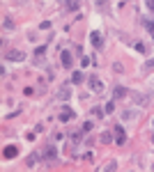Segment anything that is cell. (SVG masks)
<instances>
[{
    "label": "cell",
    "instance_id": "cell-19",
    "mask_svg": "<svg viewBox=\"0 0 154 172\" xmlns=\"http://www.w3.org/2000/svg\"><path fill=\"white\" fill-rule=\"evenodd\" d=\"M2 25H5V28H9V30H12V28H14V21H12V19H9V16H5V21H2Z\"/></svg>",
    "mask_w": 154,
    "mask_h": 172
},
{
    "label": "cell",
    "instance_id": "cell-6",
    "mask_svg": "<svg viewBox=\"0 0 154 172\" xmlns=\"http://www.w3.org/2000/svg\"><path fill=\"white\" fill-rule=\"evenodd\" d=\"M74 117H76V112H74L72 108H69V106H64V108H62V112H60V117H58V120H60V122H69V120H74Z\"/></svg>",
    "mask_w": 154,
    "mask_h": 172
},
{
    "label": "cell",
    "instance_id": "cell-15",
    "mask_svg": "<svg viewBox=\"0 0 154 172\" xmlns=\"http://www.w3.org/2000/svg\"><path fill=\"white\" fill-rule=\"evenodd\" d=\"M113 140V133H108V131H104L101 133V142H106V145H108V142Z\"/></svg>",
    "mask_w": 154,
    "mask_h": 172
},
{
    "label": "cell",
    "instance_id": "cell-8",
    "mask_svg": "<svg viewBox=\"0 0 154 172\" xmlns=\"http://www.w3.org/2000/svg\"><path fill=\"white\" fill-rule=\"evenodd\" d=\"M5 57H7V60H12V62H21V60H23V53H21V51H9Z\"/></svg>",
    "mask_w": 154,
    "mask_h": 172
},
{
    "label": "cell",
    "instance_id": "cell-5",
    "mask_svg": "<svg viewBox=\"0 0 154 172\" xmlns=\"http://www.w3.org/2000/svg\"><path fill=\"white\" fill-rule=\"evenodd\" d=\"M60 62H62V67H64V69H72V64H74L72 53H69V51H62V53H60Z\"/></svg>",
    "mask_w": 154,
    "mask_h": 172
},
{
    "label": "cell",
    "instance_id": "cell-20",
    "mask_svg": "<svg viewBox=\"0 0 154 172\" xmlns=\"http://www.w3.org/2000/svg\"><path fill=\"white\" fill-rule=\"evenodd\" d=\"M104 112H106V110H101V108H92V115H94V117H104Z\"/></svg>",
    "mask_w": 154,
    "mask_h": 172
},
{
    "label": "cell",
    "instance_id": "cell-11",
    "mask_svg": "<svg viewBox=\"0 0 154 172\" xmlns=\"http://www.w3.org/2000/svg\"><path fill=\"white\" fill-rule=\"evenodd\" d=\"M113 92H115V94H113L115 99H122V97H127V87H122V85H117Z\"/></svg>",
    "mask_w": 154,
    "mask_h": 172
},
{
    "label": "cell",
    "instance_id": "cell-24",
    "mask_svg": "<svg viewBox=\"0 0 154 172\" xmlns=\"http://www.w3.org/2000/svg\"><path fill=\"white\" fill-rule=\"evenodd\" d=\"M145 5H147V9L154 14V0H145Z\"/></svg>",
    "mask_w": 154,
    "mask_h": 172
},
{
    "label": "cell",
    "instance_id": "cell-18",
    "mask_svg": "<svg viewBox=\"0 0 154 172\" xmlns=\"http://www.w3.org/2000/svg\"><path fill=\"white\" fill-rule=\"evenodd\" d=\"M133 48L138 51V53H145V44H143V41H136V44H133Z\"/></svg>",
    "mask_w": 154,
    "mask_h": 172
},
{
    "label": "cell",
    "instance_id": "cell-13",
    "mask_svg": "<svg viewBox=\"0 0 154 172\" xmlns=\"http://www.w3.org/2000/svg\"><path fill=\"white\" fill-rule=\"evenodd\" d=\"M72 83H74V85H81V83H83V71H76V74L72 76Z\"/></svg>",
    "mask_w": 154,
    "mask_h": 172
},
{
    "label": "cell",
    "instance_id": "cell-25",
    "mask_svg": "<svg viewBox=\"0 0 154 172\" xmlns=\"http://www.w3.org/2000/svg\"><path fill=\"white\" fill-rule=\"evenodd\" d=\"M145 69H154V57H150V60L145 62Z\"/></svg>",
    "mask_w": 154,
    "mask_h": 172
},
{
    "label": "cell",
    "instance_id": "cell-2",
    "mask_svg": "<svg viewBox=\"0 0 154 172\" xmlns=\"http://www.w3.org/2000/svg\"><path fill=\"white\" fill-rule=\"evenodd\" d=\"M113 138H115L117 145H124V142H127V133H124V126H122V124L113 126Z\"/></svg>",
    "mask_w": 154,
    "mask_h": 172
},
{
    "label": "cell",
    "instance_id": "cell-12",
    "mask_svg": "<svg viewBox=\"0 0 154 172\" xmlns=\"http://www.w3.org/2000/svg\"><path fill=\"white\" fill-rule=\"evenodd\" d=\"M69 94H72V92H69V85H62L60 92H58V97H60V99H69Z\"/></svg>",
    "mask_w": 154,
    "mask_h": 172
},
{
    "label": "cell",
    "instance_id": "cell-1",
    "mask_svg": "<svg viewBox=\"0 0 154 172\" xmlns=\"http://www.w3.org/2000/svg\"><path fill=\"white\" fill-rule=\"evenodd\" d=\"M87 83H90V90H92L94 94H101V92H104V83H101V78H99L97 74H92Z\"/></svg>",
    "mask_w": 154,
    "mask_h": 172
},
{
    "label": "cell",
    "instance_id": "cell-21",
    "mask_svg": "<svg viewBox=\"0 0 154 172\" xmlns=\"http://www.w3.org/2000/svg\"><path fill=\"white\" fill-rule=\"evenodd\" d=\"M35 163H37V156H35V154H32V156L28 158V168H35Z\"/></svg>",
    "mask_w": 154,
    "mask_h": 172
},
{
    "label": "cell",
    "instance_id": "cell-26",
    "mask_svg": "<svg viewBox=\"0 0 154 172\" xmlns=\"http://www.w3.org/2000/svg\"><path fill=\"white\" fill-rule=\"evenodd\" d=\"M39 28H41V30H49V28H51V21H44V23H41Z\"/></svg>",
    "mask_w": 154,
    "mask_h": 172
},
{
    "label": "cell",
    "instance_id": "cell-23",
    "mask_svg": "<svg viewBox=\"0 0 154 172\" xmlns=\"http://www.w3.org/2000/svg\"><path fill=\"white\" fill-rule=\"evenodd\" d=\"M41 53H46V46H37L35 48V55H41Z\"/></svg>",
    "mask_w": 154,
    "mask_h": 172
},
{
    "label": "cell",
    "instance_id": "cell-27",
    "mask_svg": "<svg viewBox=\"0 0 154 172\" xmlns=\"http://www.w3.org/2000/svg\"><path fill=\"white\" fill-rule=\"evenodd\" d=\"M115 168H117V163H115V161H110L108 165H106V170H115Z\"/></svg>",
    "mask_w": 154,
    "mask_h": 172
},
{
    "label": "cell",
    "instance_id": "cell-14",
    "mask_svg": "<svg viewBox=\"0 0 154 172\" xmlns=\"http://www.w3.org/2000/svg\"><path fill=\"white\" fill-rule=\"evenodd\" d=\"M136 115H138L136 110H124V112H122V117H124V120H133Z\"/></svg>",
    "mask_w": 154,
    "mask_h": 172
},
{
    "label": "cell",
    "instance_id": "cell-9",
    "mask_svg": "<svg viewBox=\"0 0 154 172\" xmlns=\"http://www.w3.org/2000/svg\"><path fill=\"white\" fill-rule=\"evenodd\" d=\"M64 7H67L69 11H76L81 7V2H78V0H64Z\"/></svg>",
    "mask_w": 154,
    "mask_h": 172
},
{
    "label": "cell",
    "instance_id": "cell-10",
    "mask_svg": "<svg viewBox=\"0 0 154 172\" xmlns=\"http://www.w3.org/2000/svg\"><path fill=\"white\" fill-rule=\"evenodd\" d=\"M143 25L147 28V32L154 37V19H143Z\"/></svg>",
    "mask_w": 154,
    "mask_h": 172
},
{
    "label": "cell",
    "instance_id": "cell-17",
    "mask_svg": "<svg viewBox=\"0 0 154 172\" xmlns=\"http://www.w3.org/2000/svg\"><path fill=\"white\" fill-rule=\"evenodd\" d=\"M104 110L106 112H115V101H108V103L104 106Z\"/></svg>",
    "mask_w": 154,
    "mask_h": 172
},
{
    "label": "cell",
    "instance_id": "cell-7",
    "mask_svg": "<svg viewBox=\"0 0 154 172\" xmlns=\"http://www.w3.org/2000/svg\"><path fill=\"white\" fill-rule=\"evenodd\" d=\"M16 154H19L16 145H7V147L2 149V156H5V158H16Z\"/></svg>",
    "mask_w": 154,
    "mask_h": 172
},
{
    "label": "cell",
    "instance_id": "cell-16",
    "mask_svg": "<svg viewBox=\"0 0 154 172\" xmlns=\"http://www.w3.org/2000/svg\"><path fill=\"white\" fill-rule=\"evenodd\" d=\"M92 129H94V124H92V122H83V133H90Z\"/></svg>",
    "mask_w": 154,
    "mask_h": 172
},
{
    "label": "cell",
    "instance_id": "cell-4",
    "mask_svg": "<svg viewBox=\"0 0 154 172\" xmlns=\"http://www.w3.org/2000/svg\"><path fill=\"white\" fill-rule=\"evenodd\" d=\"M90 41H92V46H94V48H101V46H104V37H101V32H99V30H92L90 32Z\"/></svg>",
    "mask_w": 154,
    "mask_h": 172
},
{
    "label": "cell",
    "instance_id": "cell-22",
    "mask_svg": "<svg viewBox=\"0 0 154 172\" xmlns=\"http://www.w3.org/2000/svg\"><path fill=\"white\" fill-rule=\"evenodd\" d=\"M90 64V57H85V55H81V67H87Z\"/></svg>",
    "mask_w": 154,
    "mask_h": 172
},
{
    "label": "cell",
    "instance_id": "cell-3",
    "mask_svg": "<svg viewBox=\"0 0 154 172\" xmlns=\"http://www.w3.org/2000/svg\"><path fill=\"white\" fill-rule=\"evenodd\" d=\"M41 158H46V161H55V158H58V149L53 145H46L44 149H41Z\"/></svg>",
    "mask_w": 154,
    "mask_h": 172
}]
</instances>
